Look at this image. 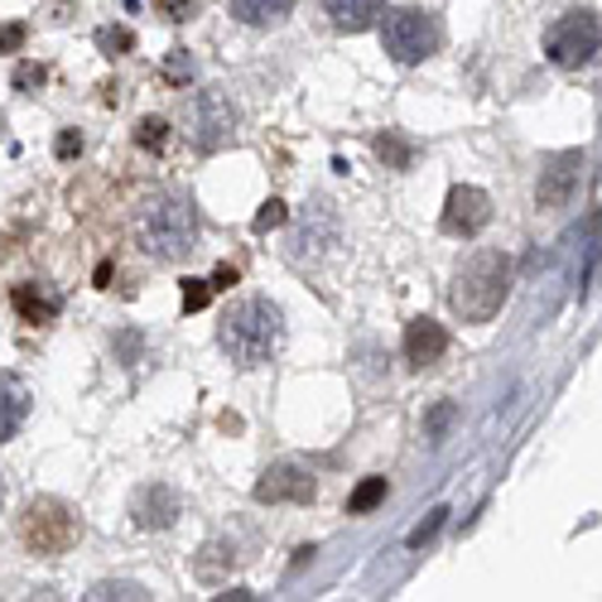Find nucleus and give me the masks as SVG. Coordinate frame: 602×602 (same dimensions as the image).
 <instances>
[{
  "instance_id": "10",
  "label": "nucleus",
  "mask_w": 602,
  "mask_h": 602,
  "mask_svg": "<svg viewBox=\"0 0 602 602\" xmlns=\"http://www.w3.org/2000/svg\"><path fill=\"white\" fill-rule=\"evenodd\" d=\"M314 492H318L314 473L304 463H294V458L275 463L271 473L256 482V501H299L304 506V501H314Z\"/></svg>"
},
{
  "instance_id": "18",
  "label": "nucleus",
  "mask_w": 602,
  "mask_h": 602,
  "mask_svg": "<svg viewBox=\"0 0 602 602\" xmlns=\"http://www.w3.org/2000/svg\"><path fill=\"white\" fill-rule=\"evenodd\" d=\"M97 49L106 53V59H120V53L136 49V34H130L126 24H102V30H97Z\"/></svg>"
},
{
  "instance_id": "23",
  "label": "nucleus",
  "mask_w": 602,
  "mask_h": 602,
  "mask_svg": "<svg viewBox=\"0 0 602 602\" xmlns=\"http://www.w3.org/2000/svg\"><path fill=\"white\" fill-rule=\"evenodd\" d=\"M44 83H49L44 63H20V68H15V92H34V87H44Z\"/></svg>"
},
{
  "instance_id": "25",
  "label": "nucleus",
  "mask_w": 602,
  "mask_h": 602,
  "mask_svg": "<svg viewBox=\"0 0 602 602\" xmlns=\"http://www.w3.org/2000/svg\"><path fill=\"white\" fill-rule=\"evenodd\" d=\"M285 218H289V208L279 203V198H271V203H265V208L256 212V222H251V226H256V232H271V226H279Z\"/></svg>"
},
{
  "instance_id": "13",
  "label": "nucleus",
  "mask_w": 602,
  "mask_h": 602,
  "mask_svg": "<svg viewBox=\"0 0 602 602\" xmlns=\"http://www.w3.org/2000/svg\"><path fill=\"white\" fill-rule=\"evenodd\" d=\"M10 304H15V314L24 318V324H53V318L63 314V299L53 285H15L10 289Z\"/></svg>"
},
{
  "instance_id": "12",
  "label": "nucleus",
  "mask_w": 602,
  "mask_h": 602,
  "mask_svg": "<svg viewBox=\"0 0 602 602\" xmlns=\"http://www.w3.org/2000/svg\"><path fill=\"white\" fill-rule=\"evenodd\" d=\"M130 516H136L140 530H165V526H173V516H179V497H173V487H165V482H150V487L136 492Z\"/></svg>"
},
{
  "instance_id": "5",
  "label": "nucleus",
  "mask_w": 602,
  "mask_h": 602,
  "mask_svg": "<svg viewBox=\"0 0 602 602\" xmlns=\"http://www.w3.org/2000/svg\"><path fill=\"white\" fill-rule=\"evenodd\" d=\"M381 44L400 68H414V63H424L439 44H444V24H439V15H430V10H420V6L391 10L386 24H381Z\"/></svg>"
},
{
  "instance_id": "29",
  "label": "nucleus",
  "mask_w": 602,
  "mask_h": 602,
  "mask_svg": "<svg viewBox=\"0 0 602 602\" xmlns=\"http://www.w3.org/2000/svg\"><path fill=\"white\" fill-rule=\"evenodd\" d=\"M444 516H448V511H444V506H439V511H434L430 520H424V526H420V530H414V535H410V545H424V540H430V535H434L439 526H444Z\"/></svg>"
},
{
  "instance_id": "27",
  "label": "nucleus",
  "mask_w": 602,
  "mask_h": 602,
  "mask_svg": "<svg viewBox=\"0 0 602 602\" xmlns=\"http://www.w3.org/2000/svg\"><path fill=\"white\" fill-rule=\"evenodd\" d=\"M155 10H159L165 20H189V15H198L193 0H155Z\"/></svg>"
},
{
  "instance_id": "15",
  "label": "nucleus",
  "mask_w": 602,
  "mask_h": 602,
  "mask_svg": "<svg viewBox=\"0 0 602 602\" xmlns=\"http://www.w3.org/2000/svg\"><path fill=\"white\" fill-rule=\"evenodd\" d=\"M324 10H328V20L347 34H361V30H371V24L381 20V0H324Z\"/></svg>"
},
{
  "instance_id": "2",
  "label": "nucleus",
  "mask_w": 602,
  "mask_h": 602,
  "mask_svg": "<svg viewBox=\"0 0 602 602\" xmlns=\"http://www.w3.org/2000/svg\"><path fill=\"white\" fill-rule=\"evenodd\" d=\"M218 342L236 367H261V361H271L279 352V342H285V314H279V304L261 299V294L256 299H241L226 309Z\"/></svg>"
},
{
  "instance_id": "17",
  "label": "nucleus",
  "mask_w": 602,
  "mask_h": 602,
  "mask_svg": "<svg viewBox=\"0 0 602 602\" xmlns=\"http://www.w3.org/2000/svg\"><path fill=\"white\" fill-rule=\"evenodd\" d=\"M386 492H391V487H386V477H367V482H361V487L352 492V497H347V511H352V516L377 511V506L386 501Z\"/></svg>"
},
{
  "instance_id": "3",
  "label": "nucleus",
  "mask_w": 602,
  "mask_h": 602,
  "mask_svg": "<svg viewBox=\"0 0 602 602\" xmlns=\"http://www.w3.org/2000/svg\"><path fill=\"white\" fill-rule=\"evenodd\" d=\"M140 246L150 251L155 261H183L198 246V218L183 198H159L140 212Z\"/></svg>"
},
{
  "instance_id": "32",
  "label": "nucleus",
  "mask_w": 602,
  "mask_h": 602,
  "mask_svg": "<svg viewBox=\"0 0 602 602\" xmlns=\"http://www.w3.org/2000/svg\"><path fill=\"white\" fill-rule=\"evenodd\" d=\"M0 501H6V487H0Z\"/></svg>"
},
{
  "instance_id": "8",
  "label": "nucleus",
  "mask_w": 602,
  "mask_h": 602,
  "mask_svg": "<svg viewBox=\"0 0 602 602\" xmlns=\"http://www.w3.org/2000/svg\"><path fill=\"white\" fill-rule=\"evenodd\" d=\"M579 179H583V155H579V150L555 155L550 169H540V183H535V203H540L545 212L569 208V198L579 193Z\"/></svg>"
},
{
  "instance_id": "20",
  "label": "nucleus",
  "mask_w": 602,
  "mask_h": 602,
  "mask_svg": "<svg viewBox=\"0 0 602 602\" xmlns=\"http://www.w3.org/2000/svg\"><path fill=\"white\" fill-rule=\"evenodd\" d=\"M165 140H169V126L159 116H145L140 126H136V145H140V150H159Z\"/></svg>"
},
{
  "instance_id": "6",
  "label": "nucleus",
  "mask_w": 602,
  "mask_h": 602,
  "mask_svg": "<svg viewBox=\"0 0 602 602\" xmlns=\"http://www.w3.org/2000/svg\"><path fill=\"white\" fill-rule=\"evenodd\" d=\"M598 49H602V20L593 10H569L545 34V53H550L555 68H583Z\"/></svg>"
},
{
  "instance_id": "1",
  "label": "nucleus",
  "mask_w": 602,
  "mask_h": 602,
  "mask_svg": "<svg viewBox=\"0 0 602 602\" xmlns=\"http://www.w3.org/2000/svg\"><path fill=\"white\" fill-rule=\"evenodd\" d=\"M511 294V256L506 251H477L458 265L448 289V304L463 324H492Z\"/></svg>"
},
{
  "instance_id": "4",
  "label": "nucleus",
  "mask_w": 602,
  "mask_h": 602,
  "mask_svg": "<svg viewBox=\"0 0 602 602\" xmlns=\"http://www.w3.org/2000/svg\"><path fill=\"white\" fill-rule=\"evenodd\" d=\"M20 540L30 555H44V559H59L68 555L77 540H83V520H77V511L68 501L59 497H34L30 506H24L20 516Z\"/></svg>"
},
{
  "instance_id": "9",
  "label": "nucleus",
  "mask_w": 602,
  "mask_h": 602,
  "mask_svg": "<svg viewBox=\"0 0 602 602\" xmlns=\"http://www.w3.org/2000/svg\"><path fill=\"white\" fill-rule=\"evenodd\" d=\"M487 222H492V198L487 193L473 189V183L448 189V203H444V232L448 236H477Z\"/></svg>"
},
{
  "instance_id": "26",
  "label": "nucleus",
  "mask_w": 602,
  "mask_h": 602,
  "mask_svg": "<svg viewBox=\"0 0 602 602\" xmlns=\"http://www.w3.org/2000/svg\"><path fill=\"white\" fill-rule=\"evenodd\" d=\"M87 598H145V588L140 583H97V588H92V593Z\"/></svg>"
},
{
  "instance_id": "28",
  "label": "nucleus",
  "mask_w": 602,
  "mask_h": 602,
  "mask_svg": "<svg viewBox=\"0 0 602 602\" xmlns=\"http://www.w3.org/2000/svg\"><path fill=\"white\" fill-rule=\"evenodd\" d=\"M53 155H59V159H77V155H83V136H77V130H59Z\"/></svg>"
},
{
  "instance_id": "21",
  "label": "nucleus",
  "mask_w": 602,
  "mask_h": 602,
  "mask_svg": "<svg viewBox=\"0 0 602 602\" xmlns=\"http://www.w3.org/2000/svg\"><path fill=\"white\" fill-rule=\"evenodd\" d=\"M208 299H212V279H183V314L208 309Z\"/></svg>"
},
{
  "instance_id": "31",
  "label": "nucleus",
  "mask_w": 602,
  "mask_h": 602,
  "mask_svg": "<svg viewBox=\"0 0 602 602\" xmlns=\"http://www.w3.org/2000/svg\"><path fill=\"white\" fill-rule=\"evenodd\" d=\"M226 285H236V271H232V265H218V275H212V289H226Z\"/></svg>"
},
{
  "instance_id": "7",
  "label": "nucleus",
  "mask_w": 602,
  "mask_h": 602,
  "mask_svg": "<svg viewBox=\"0 0 602 602\" xmlns=\"http://www.w3.org/2000/svg\"><path fill=\"white\" fill-rule=\"evenodd\" d=\"M189 120H193V145H198V150H218V145H226V140H232V130H236V106L212 87V92H203V97L193 102Z\"/></svg>"
},
{
  "instance_id": "22",
  "label": "nucleus",
  "mask_w": 602,
  "mask_h": 602,
  "mask_svg": "<svg viewBox=\"0 0 602 602\" xmlns=\"http://www.w3.org/2000/svg\"><path fill=\"white\" fill-rule=\"evenodd\" d=\"M24 44H30V24H20V20L0 24V53H20Z\"/></svg>"
},
{
  "instance_id": "11",
  "label": "nucleus",
  "mask_w": 602,
  "mask_h": 602,
  "mask_svg": "<svg viewBox=\"0 0 602 602\" xmlns=\"http://www.w3.org/2000/svg\"><path fill=\"white\" fill-rule=\"evenodd\" d=\"M448 352V332L444 324H434V318H410L405 324V361L410 367H434L439 357Z\"/></svg>"
},
{
  "instance_id": "24",
  "label": "nucleus",
  "mask_w": 602,
  "mask_h": 602,
  "mask_svg": "<svg viewBox=\"0 0 602 602\" xmlns=\"http://www.w3.org/2000/svg\"><path fill=\"white\" fill-rule=\"evenodd\" d=\"M453 414H458V410H453V405H448V400H444V405H434V410H430V420H424V434H430V439H434V444H439V439H444V434H448Z\"/></svg>"
},
{
  "instance_id": "16",
  "label": "nucleus",
  "mask_w": 602,
  "mask_h": 602,
  "mask_svg": "<svg viewBox=\"0 0 602 602\" xmlns=\"http://www.w3.org/2000/svg\"><path fill=\"white\" fill-rule=\"evenodd\" d=\"M226 10L241 24H279L294 10V0H226Z\"/></svg>"
},
{
  "instance_id": "14",
  "label": "nucleus",
  "mask_w": 602,
  "mask_h": 602,
  "mask_svg": "<svg viewBox=\"0 0 602 602\" xmlns=\"http://www.w3.org/2000/svg\"><path fill=\"white\" fill-rule=\"evenodd\" d=\"M30 420V386L10 371H0V444L20 434V424Z\"/></svg>"
},
{
  "instance_id": "30",
  "label": "nucleus",
  "mask_w": 602,
  "mask_h": 602,
  "mask_svg": "<svg viewBox=\"0 0 602 602\" xmlns=\"http://www.w3.org/2000/svg\"><path fill=\"white\" fill-rule=\"evenodd\" d=\"M173 83H179V77H189V49H173V59H169V68H165Z\"/></svg>"
},
{
  "instance_id": "33",
  "label": "nucleus",
  "mask_w": 602,
  "mask_h": 602,
  "mask_svg": "<svg viewBox=\"0 0 602 602\" xmlns=\"http://www.w3.org/2000/svg\"><path fill=\"white\" fill-rule=\"evenodd\" d=\"M0 130H6V120H0Z\"/></svg>"
},
{
  "instance_id": "19",
  "label": "nucleus",
  "mask_w": 602,
  "mask_h": 602,
  "mask_svg": "<svg viewBox=\"0 0 602 602\" xmlns=\"http://www.w3.org/2000/svg\"><path fill=\"white\" fill-rule=\"evenodd\" d=\"M377 155L386 159L391 169H410V159H414V145L410 140H400L395 130H386V136H377Z\"/></svg>"
}]
</instances>
